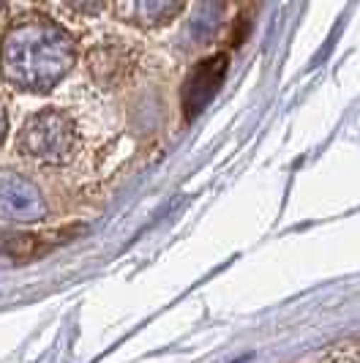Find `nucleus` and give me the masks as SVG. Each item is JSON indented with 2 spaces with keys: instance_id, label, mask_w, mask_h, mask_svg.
Wrapping results in <instances>:
<instances>
[{
  "instance_id": "obj_3",
  "label": "nucleus",
  "mask_w": 360,
  "mask_h": 363,
  "mask_svg": "<svg viewBox=\"0 0 360 363\" xmlns=\"http://www.w3.org/2000/svg\"><path fill=\"white\" fill-rule=\"evenodd\" d=\"M134 69H137V52L120 38L101 41L88 52V72L101 88L123 85Z\"/></svg>"
},
{
  "instance_id": "obj_7",
  "label": "nucleus",
  "mask_w": 360,
  "mask_h": 363,
  "mask_svg": "<svg viewBox=\"0 0 360 363\" xmlns=\"http://www.w3.org/2000/svg\"><path fill=\"white\" fill-rule=\"evenodd\" d=\"M69 11H82V14H99V11H107V3H69L63 6Z\"/></svg>"
},
{
  "instance_id": "obj_1",
  "label": "nucleus",
  "mask_w": 360,
  "mask_h": 363,
  "mask_svg": "<svg viewBox=\"0 0 360 363\" xmlns=\"http://www.w3.org/2000/svg\"><path fill=\"white\" fill-rule=\"evenodd\" d=\"M77 47L72 36L47 17H22L0 41V74L9 85L47 93L72 72Z\"/></svg>"
},
{
  "instance_id": "obj_8",
  "label": "nucleus",
  "mask_w": 360,
  "mask_h": 363,
  "mask_svg": "<svg viewBox=\"0 0 360 363\" xmlns=\"http://www.w3.org/2000/svg\"><path fill=\"white\" fill-rule=\"evenodd\" d=\"M6 126H9V118H6V101H3V96H0V145H3V140H6Z\"/></svg>"
},
{
  "instance_id": "obj_6",
  "label": "nucleus",
  "mask_w": 360,
  "mask_h": 363,
  "mask_svg": "<svg viewBox=\"0 0 360 363\" xmlns=\"http://www.w3.org/2000/svg\"><path fill=\"white\" fill-rule=\"evenodd\" d=\"M186 6L183 3H159V0H140V3H118L115 11H120V17L126 22H134L140 28H162L167 22L178 17Z\"/></svg>"
},
{
  "instance_id": "obj_5",
  "label": "nucleus",
  "mask_w": 360,
  "mask_h": 363,
  "mask_svg": "<svg viewBox=\"0 0 360 363\" xmlns=\"http://www.w3.org/2000/svg\"><path fill=\"white\" fill-rule=\"evenodd\" d=\"M224 72H227V57L224 55L202 60V66L194 69V74L186 82V91H183V104H186L189 115H197L199 109L213 99V93L218 91V82L224 79Z\"/></svg>"
},
{
  "instance_id": "obj_2",
  "label": "nucleus",
  "mask_w": 360,
  "mask_h": 363,
  "mask_svg": "<svg viewBox=\"0 0 360 363\" xmlns=\"http://www.w3.org/2000/svg\"><path fill=\"white\" fill-rule=\"evenodd\" d=\"M17 150L25 162L36 167H66L79 150L77 123L63 109H41L25 121Z\"/></svg>"
},
{
  "instance_id": "obj_4",
  "label": "nucleus",
  "mask_w": 360,
  "mask_h": 363,
  "mask_svg": "<svg viewBox=\"0 0 360 363\" xmlns=\"http://www.w3.org/2000/svg\"><path fill=\"white\" fill-rule=\"evenodd\" d=\"M44 216V197L33 181L17 172H0V218L33 221Z\"/></svg>"
}]
</instances>
